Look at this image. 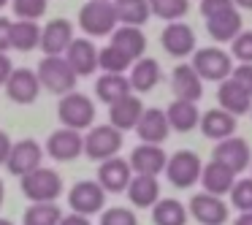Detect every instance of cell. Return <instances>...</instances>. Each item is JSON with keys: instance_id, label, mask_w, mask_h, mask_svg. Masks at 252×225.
<instances>
[{"instance_id": "1", "label": "cell", "mask_w": 252, "mask_h": 225, "mask_svg": "<svg viewBox=\"0 0 252 225\" xmlns=\"http://www.w3.org/2000/svg\"><path fill=\"white\" fill-rule=\"evenodd\" d=\"M117 22V8L109 0H87L79 11V25L87 35H111Z\"/></svg>"}, {"instance_id": "39", "label": "cell", "mask_w": 252, "mask_h": 225, "mask_svg": "<svg viewBox=\"0 0 252 225\" xmlns=\"http://www.w3.org/2000/svg\"><path fill=\"white\" fill-rule=\"evenodd\" d=\"M46 11V0H14V14L19 19L35 22L38 17H44Z\"/></svg>"}, {"instance_id": "28", "label": "cell", "mask_w": 252, "mask_h": 225, "mask_svg": "<svg viewBox=\"0 0 252 225\" xmlns=\"http://www.w3.org/2000/svg\"><path fill=\"white\" fill-rule=\"evenodd\" d=\"M127 79H130V87L136 90V93H149V90L160 82V63L152 60V57L136 60Z\"/></svg>"}, {"instance_id": "25", "label": "cell", "mask_w": 252, "mask_h": 225, "mask_svg": "<svg viewBox=\"0 0 252 225\" xmlns=\"http://www.w3.org/2000/svg\"><path fill=\"white\" fill-rule=\"evenodd\" d=\"M127 198L133 201V206L149 209L160 201V182L158 176H147V174H136L127 187Z\"/></svg>"}, {"instance_id": "38", "label": "cell", "mask_w": 252, "mask_h": 225, "mask_svg": "<svg viewBox=\"0 0 252 225\" xmlns=\"http://www.w3.org/2000/svg\"><path fill=\"white\" fill-rule=\"evenodd\" d=\"M230 49H233V57L239 60V65H252V30H241L230 44Z\"/></svg>"}, {"instance_id": "8", "label": "cell", "mask_w": 252, "mask_h": 225, "mask_svg": "<svg viewBox=\"0 0 252 225\" xmlns=\"http://www.w3.org/2000/svg\"><path fill=\"white\" fill-rule=\"evenodd\" d=\"M73 22L71 19H52L41 30V49L46 57H65L68 46L73 44Z\"/></svg>"}, {"instance_id": "15", "label": "cell", "mask_w": 252, "mask_h": 225, "mask_svg": "<svg viewBox=\"0 0 252 225\" xmlns=\"http://www.w3.org/2000/svg\"><path fill=\"white\" fill-rule=\"evenodd\" d=\"M136 133L141 138V144H163L171 133L168 114L163 109H144L141 120L136 125Z\"/></svg>"}, {"instance_id": "22", "label": "cell", "mask_w": 252, "mask_h": 225, "mask_svg": "<svg viewBox=\"0 0 252 225\" xmlns=\"http://www.w3.org/2000/svg\"><path fill=\"white\" fill-rule=\"evenodd\" d=\"M201 185H203V190H206V193H212V195H220V198H222L225 193L233 190V185H236V174H233L230 168H225L222 163L212 160V163L203 165Z\"/></svg>"}, {"instance_id": "5", "label": "cell", "mask_w": 252, "mask_h": 225, "mask_svg": "<svg viewBox=\"0 0 252 225\" xmlns=\"http://www.w3.org/2000/svg\"><path fill=\"white\" fill-rule=\"evenodd\" d=\"M57 117L65 128L82 133L84 128H90L95 122V103L82 93H71V95H63L60 106H57Z\"/></svg>"}, {"instance_id": "46", "label": "cell", "mask_w": 252, "mask_h": 225, "mask_svg": "<svg viewBox=\"0 0 252 225\" xmlns=\"http://www.w3.org/2000/svg\"><path fill=\"white\" fill-rule=\"evenodd\" d=\"M60 225H90V220L84 217V214H65V217L60 220Z\"/></svg>"}, {"instance_id": "26", "label": "cell", "mask_w": 252, "mask_h": 225, "mask_svg": "<svg viewBox=\"0 0 252 225\" xmlns=\"http://www.w3.org/2000/svg\"><path fill=\"white\" fill-rule=\"evenodd\" d=\"M130 79L125 76V73H103V76L95 82V95H98L103 103L114 106L117 100L127 98L130 95Z\"/></svg>"}, {"instance_id": "29", "label": "cell", "mask_w": 252, "mask_h": 225, "mask_svg": "<svg viewBox=\"0 0 252 225\" xmlns=\"http://www.w3.org/2000/svg\"><path fill=\"white\" fill-rule=\"evenodd\" d=\"M206 30L214 41L225 44V41H236V35L241 33V14L239 11H228L220 14L214 19H206Z\"/></svg>"}, {"instance_id": "10", "label": "cell", "mask_w": 252, "mask_h": 225, "mask_svg": "<svg viewBox=\"0 0 252 225\" xmlns=\"http://www.w3.org/2000/svg\"><path fill=\"white\" fill-rule=\"evenodd\" d=\"M190 214L201 225H225L228 223V203L212 193H195L190 198Z\"/></svg>"}, {"instance_id": "21", "label": "cell", "mask_w": 252, "mask_h": 225, "mask_svg": "<svg viewBox=\"0 0 252 225\" xmlns=\"http://www.w3.org/2000/svg\"><path fill=\"white\" fill-rule=\"evenodd\" d=\"M141 114H144V106H141V100H138L136 95H127V98L117 100V103L109 109L111 125H114L117 130H122V133H125V130H136Z\"/></svg>"}, {"instance_id": "31", "label": "cell", "mask_w": 252, "mask_h": 225, "mask_svg": "<svg viewBox=\"0 0 252 225\" xmlns=\"http://www.w3.org/2000/svg\"><path fill=\"white\" fill-rule=\"evenodd\" d=\"M168 122L174 130L179 133H190L195 125H201V114H198V106L195 103H187V100H174L168 106Z\"/></svg>"}, {"instance_id": "23", "label": "cell", "mask_w": 252, "mask_h": 225, "mask_svg": "<svg viewBox=\"0 0 252 225\" xmlns=\"http://www.w3.org/2000/svg\"><path fill=\"white\" fill-rule=\"evenodd\" d=\"M201 130L206 138L225 141V138H230L236 130V117L228 114L225 109H209L206 114H201Z\"/></svg>"}, {"instance_id": "47", "label": "cell", "mask_w": 252, "mask_h": 225, "mask_svg": "<svg viewBox=\"0 0 252 225\" xmlns=\"http://www.w3.org/2000/svg\"><path fill=\"white\" fill-rule=\"evenodd\" d=\"M233 225H252V212H241L239 217L233 220Z\"/></svg>"}, {"instance_id": "9", "label": "cell", "mask_w": 252, "mask_h": 225, "mask_svg": "<svg viewBox=\"0 0 252 225\" xmlns=\"http://www.w3.org/2000/svg\"><path fill=\"white\" fill-rule=\"evenodd\" d=\"M68 203H71L73 214L90 217V214H95V212L103 209L106 190L98 185V182H76V185L71 187V193H68Z\"/></svg>"}, {"instance_id": "35", "label": "cell", "mask_w": 252, "mask_h": 225, "mask_svg": "<svg viewBox=\"0 0 252 225\" xmlns=\"http://www.w3.org/2000/svg\"><path fill=\"white\" fill-rule=\"evenodd\" d=\"M98 65L103 68L106 73H125L127 68L133 65V60L125 55L122 49H117V46H103L100 49V55H98Z\"/></svg>"}, {"instance_id": "34", "label": "cell", "mask_w": 252, "mask_h": 225, "mask_svg": "<svg viewBox=\"0 0 252 225\" xmlns=\"http://www.w3.org/2000/svg\"><path fill=\"white\" fill-rule=\"evenodd\" d=\"M63 212L57 203H33L25 212V225H60Z\"/></svg>"}, {"instance_id": "13", "label": "cell", "mask_w": 252, "mask_h": 225, "mask_svg": "<svg viewBox=\"0 0 252 225\" xmlns=\"http://www.w3.org/2000/svg\"><path fill=\"white\" fill-rule=\"evenodd\" d=\"M212 160H217V163H222L225 168H230L233 174H239V171H244L252 160L250 144L239 136H230V138H225V141H220L217 147H214Z\"/></svg>"}, {"instance_id": "18", "label": "cell", "mask_w": 252, "mask_h": 225, "mask_svg": "<svg viewBox=\"0 0 252 225\" xmlns=\"http://www.w3.org/2000/svg\"><path fill=\"white\" fill-rule=\"evenodd\" d=\"M160 41H163V49L168 52L171 57H187L190 52H195V33H192V28L185 22L165 25Z\"/></svg>"}, {"instance_id": "27", "label": "cell", "mask_w": 252, "mask_h": 225, "mask_svg": "<svg viewBox=\"0 0 252 225\" xmlns=\"http://www.w3.org/2000/svg\"><path fill=\"white\" fill-rule=\"evenodd\" d=\"M111 46H117V49H122L130 60H138V57L144 55V49H147V38H144V33L138 28H127V25H122V28H117L114 33H111Z\"/></svg>"}, {"instance_id": "44", "label": "cell", "mask_w": 252, "mask_h": 225, "mask_svg": "<svg viewBox=\"0 0 252 225\" xmlns=\"http://www.w3.org/2000/svg\"><path fill=\"white\" fill-rule=\"evenodd\" d=\"M11 149H14V144H11V138H8V133L0 130V165L8 163V158H11Z\"/></svg>"}, {"instance_id": "11", "label": "cell", "mask_w": 252, "mask_h": 225, "mask_svg": "<svg viewBox=\"0 0 252 225\" xmlns=\"http://www.w3.org/2000/svg\"><path fill=\"white\" fill-rule=\"evenodd\" d=\"M133 182V168H130V160H122V158H111L103 160L98 168V185L103 187L106 193H122L127 190Z\"/></svg>"}, {"instance_id": "2", "label": "cell", "mask_w": 252, "mask_h": 225, "mask_svg": "<svg viewBox=\"0 0 252 225\" xmlns=\"http://www.w3.org/2000/svg\"><path fill=\"white\" fill-rule=\"evenodd\" d=\"M38 79L41 87H46L55 95H71L73 87H76V73L68 65L65 57H44L38 63Z\"/></svg>"}, {"instance_id": "4", "label": "cell", "mask_w": 252, "mask_h": 225, "mask_svg": "<svg viewBox=\"0 0 252 225\" xmlns=\"http://www.w3.org/2000/svg\"><path fill=\"white\" fill-rule=\"evenodd\" d=\"M192 68L198 71L201 79L222 84L233 73V60L220 46H203V49H195V55H192Z\"/></svg>"}, {"instance_id": "33", "label": "cell", "mask_w": 252, "mask_h": 225, "mask_svg": "<svg viewBox=\"0 0 252 225\" xmlns=\"http://www.w3.org/2000/svg\"><path fill=\"white\" fill-rule=\"evenodd\" d=\"M41 30L38 22H28V19H17L11 30V46L19 52H30L35 46H41Z\"/></svg>"}, {"instance_id": "32", "label": "cell", "mask_w": 252, "mask_h": 225, "mask_svg": "<svg viewBox=\"0 0 252 225\" xmlns=\"http://www.w3.org/2000/svg\"><path fill=\"white\" fill-rule=\"evenodd\" d=\"M155 225H187V206L176 198H160L152 206Z\"/></svg>"}, {"instance_id": "45", "label": "cell", "mask_w": 252, "mask_h": 225, "mask_svg": "<svg viewBox=\"0 0 252 225\" xmlns=\"http://www.w3.org/2000/svg\"><path fill=\"white\" fill-rule=\"evenodd\" d=\"M14 68H11V60H8L6 55H0V84H6L8 79H11Z\"/></svg>"}, {"instance_id": "49", "label": "cell", "mask_w": 252, "mask_h": 225, "mask_svg": "<svg viewBox=\"0 0 252 225\" xmlns=\"http://www.w3.org/2000/svg\"><path fill=\"white\" fill-rule=\"evenodd\" d=\"M0 225H14L11 220H6V217H0Z\"/></svg>"}, {"instance_id": "12", "label": "cell", "mask_w": 252, "mask_h": 225, "mask_svg": "<svg viewBox=\"0 0 252 225\" xmlns=\"http://www.w3.org/2000/svg\"><path fill=\"white\" fill-rule=\"evenodd\" d=\"M6 93L8 98L14 100V103H33L35 98H38L41 93V79L35 71H30V68H14L11 79L6 82Z\"/></svg>"}, {"instance_id": "3", "label": "cell", "mask_w": 252, "mask_h": 225, "mask_svg": "<svg viewBox=\"0 0 252 225\" xmlns=\"http://www.w3.org/2000/svg\"><path fill=\"white\" fill-rule=\"evenodd\" d=\"M22 193L33 203H55L63 193V179L52 168H35L22 176Z\"/></svg>"}, {"instance_id": "37", "label": "cell", "mask_w": 252, "mask_h": 225, "mask_svg": "<svg viewBox=\"0 0 252 225\" xmlns=\"http://www.w3.org/2000/svg\"><path fill=\"white\" fill-rule=\"evenodd\" d=\"M230 203L241 212H252V176L239 179L230 190Z\"/></svg>"}, {"instance_id": "17", "label": "cell", "mask_w": 252, "mask_h": 225, "mask_svg": "<svg viewBox=\"0 0 252 225\" xmlns=\"http://www.w3.org/2000/svg\"><path fill=\"white\" fill-rule=\"evenodd\" d=\"M46 152L55 160H73L84 152V136L79 130H71V128H60L49 136Z\"/></svg>"}, {"instance_id": "51", "label": "cell", "mask_w": 252, "mask_h": 225, "mask_svg": "<svg viewBox=\"0 0 252 225\" xmlns=\"http://www.w3.org/2000/svg\"><path fill=\"white\" fill-rule=\"evenodd\" d=\"M6 3H8V0H0V8H3V6H6Z\"/></svg>"}, {"instance_id": "52", "label": "cell", "mask_w": 252, "mask_h": 225, "mask_svg": "<svg viewBox=\"0 0 252 225\" xmlns=\"http://www.w3.org/2000/svg\"><path fill=\"white\" fill-rule=\"evenodd\" d=\"M109 3H111V0H109Z\"/></svg>"}, {"instance_id": "16", "label": "cell", "mask_w": 252, "mask_h": 225, "mask_svg": "<svg viewBox=\"0 0 252 225\" xmlns=\"http://www.w3.org/2000/svg\"><path fill=\"white\" fill-rule=\"evenodd\" d=\"M171 87H174V93H176V100L195 103L203 95V79L198 76V71L192 65L182 63V65H176L174 73H171Z\"/></svg>"}, {"instance_id": "7", "label": "cell", "mask_w": 252, "mask_h": 225, "mask_svg": "<svg viewBox=\"0 0 252 225\" xmlns=\"http://www.w3.org/2000/svg\"><path fill=\"white\" fill-rule=\"evenodd\" d=\"M203 174V163L195 152L190 149H179L168 158V165H165V176L174 187H192Z\"/></svg>"}, {"instance_id": "19", "label": "cell", "mask_w": 252, "mask_h": 225, "mask_svg": "<svg viewBox=\"0 0 252 225\" xmlns=\"http://www.w3.org/2000/svg\"><path fill=\"white\" fill-rule=\"evenodd\" d=\"M98 55L100 52L95 49V44L90 38H76L68 46L65 60H68V65L73 68L76 76H90V73H95V68H98Z\"/></svg>"}, {"instance_id": "40", "label": "cell", "mask_w": 252, "mask_h": 225, "mask_svg": "<svg viewBox=\"0 0 252 225\" xmlns=\"http://www.w3.org/2000/svg\"><path fill=\"white\" fill-rule=\"evenodd\" d=\"M100 225H138V217L125 206H111L100 214Z\"/></svg>"}, {"instance_id": "41", "label": "cell", "mask_w": 252, "mask_h": 225, "mask_svg": "<svg viewBox=\"0 0 252 225\" xmlns=\"http://www.w3.org/2000/svg\"><path fill=\"white\" fill-rule=\"evenodd\" d=\"M228 11H236L233 0H201V14L206 19H214L220 14H228Z\"/></svg>"}, {"instance_id": "24", "label": "cell", "mask_w": 252, "mask_h": 225, "mask_svg": "<svg viewBox=\"0 0 252 225\" xmlns=\"http://www.w3.org/2000/svg\"><path fill=\"white\" fill-rule=\"evenodd\" d=\"M217 100H220V109H225L228 114L239 117V114H247L252 109V98L233 82V79H225L217 90Z\"/></svg>"}, {"instance_id": "6", "label": "cell", "mask_w": 252, "mask_h": 225, "mask_svg": "<svg viewBox=\"0 0 252 225\" xmlns=\"http://www.w3.org/2000/svg\"><path fill=\"white\" fill-rule=\"evenodd\" d=\"M120 147H122V130H117L114 125H95L84 136V155L93 160H100V163L117 158Z\"/></svg>"}, {"instance_id": "20", "label": "cell", "mask_w": 252, "mask_h": 225, "mask_svg": "<svg viewBox=\"0 0 252 225\" xmlns=\"http://www.w3.org/2000/svg\"><path fill=\"white\" fill-rule=\"evenodd\" d=\"M165 165H168V158H165V152L158 144H141V147H136L130 155V168L136 171V174L158 176L165 171Z\"/></svg>"}, {"instance_id": "30", "label": "cell", "mask_w": 252, "mask_h": 225, "mask_svg": "<svg viewBox=\"0 0 252 225\" xmlns=\"http://www.w3.org/2000/svg\"><path fill=\"white\" fill-rule=\"evenodd\" d=\"M114 8H117V19L127 28H141L152 17L149 0H114Z\"/></svg>"}, {"instance_id": "50", "label": "cell", "mask_w": 252, "mask_h": 225, "mask_svg": "<svg viewBox=\"0 0 252 225\" xmlns=\"http://www.w3.org/2000/svg\"><path fill=\"white\" fill-rule=\"evenodd\" d=\"M0 203H3V182H0Z\"/></svg>"}, {"instance_id": "42", "label": "cell", "mask_w": 252, "mask_h": 225, "mask_svg": "<svg viewBox=\"0 0 252 225\" xmlns=\"http://www.w3.org/2000/svg\"><path fill=\"white\" fill-rule=\"evenodd\" d=\"M230 79L252 98V65H236L233 73H230Z\"/></svg>"}, {"instance_id": "36", "label": "cell", "mask_w": 252, "mask_h": 225, "mask_svg": "<svg viewBox=\"0 0 252 225\" xmlns=\"http://www.w3.org/2000/svg\"><path fill=\"white\" fill-rule=\"evenodd\" d=\"M149 8H152L155 17H163L168 22H179L187 14L190 3L187 0H149Z\"/></svg>"}, {"instance_id": "14", "label": "cell", "mask_w": 252, "mask_h": 225, "mask_svg": "<svg viewBox=\"0 0 252 225\" xmlns=\"http://www.w3.org/2000/svg\"><path fill=\"white\" fill-rule=\"evenodd\" d=\"M41 158H44L41 144H35L33 138H22V141L14 144L6 168L11 171V174H17V176H25V174H30V171L41 168Z\"/></svg>"}, {"instance_id": "43", "label": "cell", "mask_w": 252, "mask_h": 225, "mask_svg": "<svg viewBox=\"0 0 252 225\" xmlns=\"http://www.w3.org/2000/svg\"><path fill=\"white\" fill-rule=\"evenodd\" d=\"M11 30H14V22L6 17H0V55H6L11 49Z\"/></svg>"}, {"instance_id": "48", "label": "cell", "mask_w": 252, "mask_h": 225, "mask_svg": "<svg viewBox=\"0 0 252 225\" xmlns=\"http://www.w3.org/2000/svg\"><path fill=\"white\" fill-rule=\"evenodd\" d=\"M239 8H252V0H233Z\"/></svg>"}]
</instances>
